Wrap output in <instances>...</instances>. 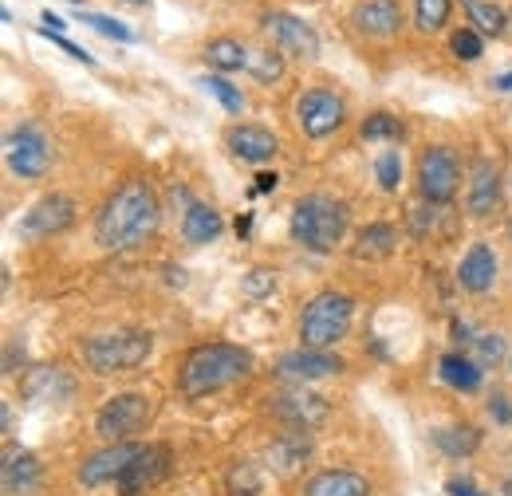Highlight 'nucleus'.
Instances as JSON below:
<instances>
[{
    "label": "nucleus",
    "mask_w": 512,
    "mask_h": 496,
    "mask_svg": "<svg viewBox=\"0 0 512 496\" xmlns=\"http://www.w3.org/2000/svg\"><path fill=\"white\" fill-rule=\"evenodd\" d=\"M40 24H44V32H52V36H60V32H64V20H60V16H52V12H44V16H40Z\"/></svg>",
    "instance_id": "41"
},
{
    "label": "nucleus",
    "mask_w": 512,
    "mask_h": 496,
    "mask_svg": "<svg viewBox=\"0 0 512 496\" xmlns=\"http://www.w3.org/2000/svg\"><path fill=\"white\" fill-rule=\"evenodd\" d=\"M260 28L272 36V44L280 48V52H288L292 60H320V36H316V28L308 24V20H300V16H292V12H264L260 16Z\"/></svg>",
    "instance_id": "8"
},
{
    "label": "nucleus",
    "mask_w": 512,
    "mask_h": 496,
    "mask_svg": "<svg viewBox=\"0 0 512 496\" xmlns=\"http://www.w3.org/2000/svg\"><path fill=\"white\" fill-rule=\"evenodd\" d=\"M449 48H453V56L465 63L481 60V52H485V44H481V32L477 28H457L453 32V40H449Z\"/></svg>",
    "instance_id": "31"
},
{
    "label": "nucleus",
    "mask_w": 512,
    "mask_h": 496,
    "mask_svg": "<svg viewBox=\"0 0 512 496\" xmlns=\"http://www.w3.org/2000/svg\"><path fill=\"white\" fill-rule=\"evenodd\" d=\"M351 24L371 40H386L402 28V4L398 0H359L351 8Z\"/></svg>",
    "instance_id": "16"
},
{
    "label": "nucleus",
    "mask_w": 512,
    "mask_h": 496,
    "mask_svg": "<svg viewBox=\"0 0 512 496\" xmlns=\"http://www.w3.org/2000/svg\"><path fill=\"white\" fill-rule=\"evenodd\" d=\"M44 36H48V40H56V44L64 48L67 56H75V60H79V63H95V60H91V56H87V52H83V48H75V44H71V40H64V36H52V32H44Z\"/></svg>",
    "instance_id": "39"
},
{
    "label": "nucleus",
    "mask_w": 512,
    "mask_h": 496,
    "mask_svg": "<svg viewBox=\"0 0 512 496\" xmlns=\"http://www.w3.org/2000/svg\"><path fill=\"white\" fill-rule=\"evenodd\" d=\"M343 371V359L331 355V351H316V347H300V351H288L276 359V378L292 382V386H308V382H320V378H335Z\"/></svg>",
    "instance_id": "11"
},
{
    "label": "nucleus",
    "mask_w": 512,
    "mask_h": 496,
    "mask_svg": "<svg viewBox=\"0 0 512 496\" xmlns=\"http://www.w3.org/2000/svg\"><path fill=\"white\" fill-rule=\"evenodd\" d=\"M225 142H229V150H233L241 162H253V166L276 158V134L264 130V126H233V130L225 134Z\"/></svg>",
    "instance_id": "17"
},
{
    "label": "nucleus",
    "mask_w": 512,
    "mask_h": 496,
    "mask_svg": "<svg viewBox=\"0 0 512 496\" xmlns=\"http://www.w3.org/2000/svg\"><path fill=\"white\" fill-rule=\"evenodd\" d=\"M158 229V197L150 182H123L107 197L95 221V241L111 252L142 245Z\"/></svg>",
    "instance_id": "1"
},
{
    "label": "nucleus",
    "mask_w": 512,
    "mask_h": 496,
    "mask_svg": "<svg viewBox=\"0 0 512 496\" xmlns=\"http://www.w3.org/2000/svg\"><path fill=\"white\" fill-rule=\"evenodd\" d=\"M138 449H142V445H134V441H115V445L91 453V457L79 465V485L99 489V485H107V481H119V477L127 473L130 461L138 457Z\"/></svg>",
    "instance_id": "12"
},
{
    "label": "nucleus",
    "mask_w": 512,
    "mask_h": 496,
    "mask_svg": "<svg viewBox=\"0 0 512 496\" xmlns=\"http://www.w3.org/2000/svg\"><path fill=\"white\" fill-rule=\"evenodd\" d=\"M44 469H40V457L32 453H8L4 457V496H24L40 485Z\"/></svg>",
    "instance_id": "21"
},
{
    "label": "nucleus",
    "mask_w": 512,
    "mask_h": 496,
    "mask_svg": "<svg viewBox=\"0 0 512 496\" xmlns=\"http://www.w3.org/2000/svg\"><path fill=\"white\" fill-rule=\"evenodd\" d=\"M249 229H253V213L237 217V237H249Z\"/></svg>",
    "instance_id": "43"
},
{
    "label": "nucleus",
    "mask_w": 512,
    "mask_h": 496,
    "mask_svg": "<svg viewBox=\"0 0 512 496\" xmlns=\"http://www.w3.org/2000/svg\"><path fill=\"white\" fill-rule=\"evenodd\" d=\"M150 414H154V406H150L146 394H115V398H107L103 410L95 414V434L107 437L111 445H115V441H127V437L146 430Z\"/></svg>",
    "instance_id": "7"
},
{
    "label": "nucleus",
    "mask_w": 512,
    "mask_h": 496,
    "mask_svg": "<svg viewBox=\"0 0 512 496\" xmlns=\"http://www.w3.org/2000/svg\"><path fill=\"white\" fill-rule=\"evenodd\" d=\"M449 0H414V20L422 32H442L449 20Z\"/></svg>",
    "instance_id": "28"
},
{
    "label": "nucleus",
    "mask_w": 512,
    "mask_h": 496,
    "mask_svg": "<svg viewBox=\"0 0 512 496\" xmlns=\"http://www.w3.org/2000/svg\"><path fill=\"white\" fill-rule=\"evenodd\" d=\"M166 473H170V449H162V445H142L138 457L127 465V473L119 477V493L123 496L146 493V489H154Z\"/></svg>",
    "instance_id": "14"
},
{
    "label": "nucleus",
    "mask_w": 512,
    "mask_h": 496,
    "mask_svg": "<svg viewBox=\"0 0 512 496\" xmlns=\"http://www.w3.org/2000/svg\"><path fill=\"white\" fill-rule=\"evenodd\" d=\"M489 410H493V418H497L501 426H509V422H512V406H509V398H505V394H493Z\"/></svg>",
    "instance_id": "38"
},
{
    "label": "nucleus",
    "mask_w": 512,
    "mask_h": 496,
    "mask_svg": "<svg viewBox=\"0 0 512 496\" xmlns=\"http://www.w3.org/2000/svg\"><path fill=\"white\" fill-rule=\"evenodd\" d=\"M150 347H154V335L150 331L119 327V331H107V335L87 339L83 343V363L95 374H123L142 367L150 359Z\"/></svg>",
    "instance_id": "4"
},
{
    "label": "nucleus",
    "mask_w": 512,
    "mask_h": 496,
    "mask_svg": "<svg viewBox=\"0 0 512 496\" xmlns=\"http://www.w3.org/2000/svg\"><path fill=\"white\" fill-rule=\"evenodd\" d=\"M249 48L241 44V40H233V36H221V40H209L205 44V60L209 67H217V71H241V67H249Z\"/></svg>",
    "instance_id": "24"
},
{
    "label": "nucleus",
    "mask_w": 512,
    "mask_h": 496,
    "mask_svg": "<svg viewBox=\"0 0 512 496\" xmlns=\"http://www.w3.org/2000/svg\"><path fill=\"white\" fill-rule=\"evenodd\" d=\"M505 496H512V477L505 481Z\"/></svg>",
    "instance_id": "46"
},
{
    "label": "nucleus",
    "mask_w": 512,
    "mask_h": 496,
    "mask_svg": "<svg viewBox=\"0 0 512 496\" xmlns=\"http://www.w3.org/2000/svg\"><path fill=\"white\" fill-rule=\"evenodd\" d=\"M119 4H130V8H146L150 0H119Z\"/></svg>",
    "instance_id": "45"
},
{
    "label": "nucleus",
    "mask_w": 512,
    "mask_h": 496,
    "mask_svg": "<svg viewBox=\"0 0 512 496\" xmlns=\"http://www.w3.org/2000/svg\"><path fill=\"white\" fill-rule=\"evenodd\" d=\"M477 351H481L485 363H497V359L505 355V339H501V335H481V339H477Z\"/></svg>",
    "instance_id": "36"
},
{
    "label": "nucleus",
    "mask_w": 512,
    "mask_h": 496,
    "mask_svg": "<svg viewBox=\"0 0 512 496\" xmlns=\"http://www.w3.org/2000/svg\"><path fill=\"white\" fill-rule=\"evenodd\" d=\"M4 158L16 178H44L52 166V142L36 123H20L4 138Z\"/></svg>",
    "instance_id": "6"
},
{
    "label": "nucleus",
    "mask_w": 512,
    "mask_h": 496,
    "mask_svg": "<svg viewBox=\"0 0 512 496\" xmlns=\"http://www.w3.org/2000/svg\"><path fill=\"white\" fill-rule=\"evenodd\" d=\"M394 241H398L394 229L383 225V221H375V225H367V229L355 237V248H351V252H355L359 260H386V256L394 252Z\"/></svg>",
    "instance_id": "25"
},
{
    "label": "nucleus",
    "mask_w": 512,
    "mask_h": 496,
    "mask_svg": "<svg viewBox=\"0 0 512 496\" xmlns=\"http://www.w3.org/2000/svg\"><path fill=\"white\" fill-rule=\"evenodd\" d=\"M497 87H501V91H512V71H509V75H501V79H497Z\"/></svg>",
    "instance_id": "44"
},
{
    "label": "nucleus",
    "mask_w": 512,
    "mask_h": 496,
    "mask_svg": "<svg viewBox=\"0 0 512 496\" xmlns=\"http://www.w3.org/2000/svg\"><path fill=\"white\" fill-rule=\"evenodd\" d=\"M71 221H75V201L64 193H48L24 213L20 237H52V233H64Z\"/></svg>",
    "instance_id": "13"
},
{
    "label": "nucleus",
    "mask_w": 512,
    "mask_h": 496,
    "mask_svg": "<svg viewBox=\"0 0 512 496\" xmlns=\"http://www.w3.org/2000/svg\"><path fill=\"white\" fill-rule=\"evenodd\" d=\"M351 217H347V205L335 201V197H323V193H308L292 205V237L312 252H335V245L343 241Z\"/></svg>",
    "instance_id": "3"
},
{
    "label": "nucleus",
    "mask_w": 512,
    "mask_h": 496,
    "mask_svg": "<svg viewBox=\"0 0 512 496\" xmlns=\"http://www.w3.org/2000/svg\"><path fill=\"white\" fill-rule=\"evenodd\" d=\"M461 4H465V12H469V28H477L481 36H501V32H505V24H509L505 8H497V4H489V0H461Z\"/></svg>",
    "instance_id": "26"
},
{
    "label": "nucleus",
    "mask_w": 512,
    "mask_h": 496,
    "mask_svg": "<svg viewBox=\"0 0 512 496\" xmlns=\"http://www.w3.org/2000/svg\"><path fill=\"white\" fill-rule=\"evenodd\" d=\"M272 284H276V276H268V272H249L245 292H249V296H264V292H272Z\"/></svg>",
    "instance_id": "37"
},
{
    "label": "nucleus",
    "mask_w": 512,
    "mask_h": 496,
    "mask_svg": "<svg viewBox=\"0 0 512 496\" xmlns=\"http://www.w3.org/2000/svg\"><path fill=\"white\" fill-rule=\"evenodd\" d=\"M457 280L465 292H489L493 280H497V252L489 245H473L461 256V268H457Z\"/></svg>",
    "instance_id": "18"
},
{
    "label": "nucleus",
    "mask_w": 512,
    "mask_h": 496,
    "mask_svg": "<svg viewBox=\"0 0 512 496\" xmlns=\"http://www.w3.org/2000/svg\"><path fill=\"white\" fill-rule=\"evenodd\" d=\"M351 319H355V300L351 296L320 292L300 311V343L316 347V351H327L331 343H339L351 331Z\"/></svg>",
    "instance_id": "5"
},
{
    "label": "nucleus",
    "mask_w": 512,
    "mask_h": 496,
    "mask_svg": "<svg viewBox=\"0 0 512 496\" xmlns=\"http://www.w3.org/2000/svg\"><path fill=\"white\" fill-rule=\"evenodd\" d=\"M446 493H449V496H485V493H481V489H473L469 481H461V477H453V481H449V485H446Z\"/></svg>",
    "instance_id": "40"
},
{
    "label": "nucleus",
    "mask_w": 512,
    "mask_h": 496,
    "mask_svg": "<svg viewBox=\"0 0 512 496\" xmlns=\"http://www.w3.org/2000/svg\"><path fill=\"white\" fill-rule=\"evenodd\" d=\"M438 371H442V382L453 386V390H461V394H473V390H481V382H485V374L481 367L473 363V359H465V355H446L442 363H438Z\"/></svg>",
    "instance_id": "23"
},
{
    "label": "nucleus",
    "mask_w": 512,
    "mask_h": 496,
    "mask_svg": "<svg viewBox=\"0 0 512 496\" xmlns=\"http://www.w3.org/2000/svg\"><path fill=\"white\" fill-rule=\"evenodd\" d=\"M253 79L260 83H276L280 75H284V60H280V52H256L249 56V67H245Z\"/></svg>",
    "instance_id": "32"
},
{
    "label": "nucleus",
    "mask_w": 512,
    "mask_h": 496,
    "mask_svg": "<svg viewBox=\"0 0 512 496\" xmlns=\"http://www.w3.org/2000/svg\"><path fill=\"white\" fill-rule=\"evenodd\" d=\"M359 134H363L367 142H375V138H402V123H398L394 115H386V111H375V115L363 119Z\"/></svg>",
    "instance_id": "30"
},
{
    "label": "nucleus",
    "mask_w": 512,
    "mask_h": 496,
    "mask_svg": "<svg viewBox=\"0 0 512 496\" xmlns=\"http://www.w3.org/2000/svg\"><path fill=\"white\" fill-rule=\"evenodd\" d=\"M434 445H438L446 457H469V453H477L481 434H477L473 426H446V430L434 434Z\"/></svg>",
    "instance_id": "27"
},
{
    "label": "nucleus",
    "mask_w": 512,
    "mask_h": 496,
    "mask_svg": "<svg viewBox=\"0 0 512 496\" xmlns=\"http://www.w3.org/2000/svg\"><path fill=\"white\" fill-rule=\"evenodd\" d=\"M375 178H379V186H383L386 193H394V189L402 186V158H398L394 150H386V154L375 158Z\"/></svg>",
    "instance_id": "34"
},
{
    "label": "nucleus",
    "mask_w": 512,
    "mask_h": 496,
    "mask_svg": "<svg viewBox=\"0 0 512 496\" xmlns=\"http://www.w3.org/2000/svg\"><path fill=\"white\" fill-rule=\"evenodd\" d=\"M67 4H79V0H67Z\"/></svg>",
    "instance_id": "47"
},
{
    "label": "nucleus",
    "mask_w": 512,
    "mask_h": 496,
    "mask_svg": "<svg viewBox=\"0 0 512 496\" xmlns=\"http://www.w3.org/2000/svg\"><path fill=\"white\" fill-rule=\"evenodd\" d=\"M253 374V355L237 343H201L193 347L182 363L178 374V390L186 398H205V394H217L241 378Z\"/></svg>",
    "instance_id": "2"
},
{
    "label": "nucleus",
    "mask_w": 512,
    "mask_h": 496,
    "mask_svg": "<svg viewBox=\"0 0 512 496\" xmlns=\"http://www.w3.org/2000/svg\"><path fill=\"white\" fill-rule=\"evenodd\" d=\"M79 20H83L87 28H95L99 36H111V40H123V44H130V40H134V32H130L127 24H119V20L103 16V12H79Z\"/></svg>",
    "instance_id": "33"
},
{
    "label": "nucleus",
    "mask_w": 512,
    "mask_h": 496,
    "mask_svg": "<svg viewBox=\"0 0 512 496\" xmlns=\"http://www.w3.org/2000/svg\"><path fill=\"white\" fill-rule=\"evenodd\" d=\"M253 189L256 193H272V189H276V174H260Z\"/></svg>",
    "instance_id": "42"
},
{
    "label": "nucleus",
    "mask_w": 512,
    "mask_h": 496,
    "mask_svg": "<svg viewBox=\"0 0 512 496\" xmlns=\"http://www.w3.org/2000/svg\"><path fill=\"white\" fill-rule=\"evenodd\" d=\"M457 182H461V166H457V154L449 146H430L418 158V189L430 205H446L457 193Z\"/></svg>",
    "instance_id": "9"
},
{
    "label": "nucleus",
    "mask_w": 512,
    "mask_h": 496,
    "mask_svg": "<svg viewBox=\"0 0 512 496\" xmlns=\"http://www.w3.org/2000/svg\"><path fill=\"white\" fill-rule=\"evenodd\" d=\"M268 406H272V414H276L280 422H288V426H296V430L320 426L323 418H327V402L316 398V394H308L304 386L284 390V394H280V398H272Z\"/></svg>",
    "instance_id": "15"
},
{
    "label": "nucleus",
    "mask_w": 512,
    "mask_h": 496,
    "mask_svg": "<svg viewBox=\"0 0 512 496\" xmlns=\"http://www.w3.org/2000/svg\"><path fill=\"white\" fill-rule=\"evenodd\" d=\"M229 489H233L237 496H253L256 489H260L253 465H237V469H233V477H229Z\"/></svg>",
    "instance_id": "35"
},
{
    "label": "nucleus",
    "mask_w": 512,
    "mask_h": 496,
    "mask_svg": "<svg viewBox=\"0 0 512 496\" xmlns=\"http://www.w3.org/2000/svg\"><path fill=\"white\" fill-rule=\"evenodd\" d=\"M497 201H501V178H497V166L493 162H477L473 166V186H469V213L473 217H489L493 209H497Z\"/></svg>",
    "instance_id": "19"
},
{
    "label": "nucleus",
    "mask_w": 512,
    "mask_h": 496,
    "mask_svg": "<svg viewBox=\"0 0 512 496\" xmlns=\"http://www.w3.org/2000/svg\"><path fill=\"white\" fill-rule=\"evenodd\" d=\"M221 229H225L221 213H217L213 205H205V201H193L190 209L182 213V237H186L190 245H209V241H217Z\"/></svg>",
    "instance_id": "22"
},
{
    "label": "nucleus",
    "mask_w": 512,
    "mask_h": 496,
    "mask_svg": "<svg viewBox=\"0 0 512 496\" xmlns=\"http://www.w3.org/2000/svg\"><path fill=\"white\" fill-rule=\"evenodd\" d=\"M304 496H371V485L351 469H323L308 481Z\"/></svg>",
    "instance_id": "20"
},
{
    "label": "nucleus",
    "mask_w": 512,
    "mask_h": 496,
    "mask_svg": "<svg viewBox=\"0 0 512 496\" xmlns=\"http://www.w3.org/2000/svg\"><path fill=\"white\" fill-rule=\"evenodd\" d=\"M347 119V111H343V99L335 95V91H327V87H308L300 99H296V123L300 130L308 134V138H327V134H335L339 126Z\"/></svg>",
    "instance_id": "10"
},
{
    "label": "nucleus",
    "mask_w": 512,
    "mask_h": 496,
    "mask_svg": "<svg viewBox=\"0 0 512 496\" xmlns=\"http://www.w3.org/2000/svg\"><path fill=\"white\" fill-rule=\"evenodd\" d=\"M201 87H205V91H209V95H213L229 115H241L245 99H241V91H237L229 79H221V75H205V79H201Z\"/></svg>",
    "instance_id": "29"
}]
</instances>
